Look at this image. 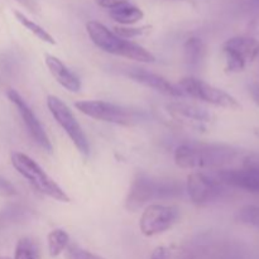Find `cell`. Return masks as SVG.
I'll return each instance as SVG.
<instances>
[{"label": "cell", "mask_w": 259, "mask_h": 259, "mask_svg": "<svg viewBox=\"0 0 259 259\" xmlns=\"http://www.w3.org/2000/svg\"><path fill=\"white\" fill-rule=\"evenodd\" d=\"M238 152L225 144L185 143L175 151V163L181 168H222L237 158Z\"/></svg>", "instance_id": "6da1fadb"}, {"label": "cell", "mask_w": 259, "mask_h": 259, "mask_svg": "<svg viewBox=\"0 0 259 259\" xmlns=\"http://www.w3.org/2000/svg\"><path fill=\"white\" fill-rule=\"evenodd\" d=\"M184 186L176 180L157 179L144 172H139L134 177L125 199V209L137 211L149 201L174 199L182 194Z\"/></svg>", "instance_id": "7a4b0ae2"}, {"label": "cell", "mask_w": 259, "mask_h": 259, "mask_svg": "<svg viewBox=\"0 0 259 259\" xmlns=\"http://www.w3.org/2000/svg\"><path fill=\"white\" fill-rule=\"evenodd\" d=\"M86 32L94 45L104 52L119 57H125L128 60L139 61V62L149 63L156 61L153 53L149 52L148 50L139 46L138 43L119 37L98 20H90L86 23Z\"/></svg>", "instance_id": "3957f363"}, {"label": "cell", "mask_w": 259, "mask_h": 259, "mask_svg": "<svg viewBox=\"0 0 259 259\" xmlns=\"http://www.w3.org/2000/svg\"><path fill=\"white\" fill-rule=\"evenodd\" d=\"M12 164L18 174L22 175L38 192L60 202H68V195L43 171L42 167L24 153L15 152L12 154Z\"/></svg>", "instance_id": "277c9868"}, {"label": "cell", "mask_w": 259, "mask_h": 259, "mask_svg": "<svg viewBox=\"0 0 259 259\" xmlns=\"http://www.w3.org/2000/svg\"><path fill=\"white\" fill-rule=\"evenodd\" d=\"M75 108L89 118L116 125L132 126L141 121V115L137 111L124 106L106 103L101 100H83L75 104Z\"/></svg>", "instance_id": "5b68a950"}, {"label": "cell", "mask_w": 259, "mask_h": 259, "mask_svg": "<svg viewBox=\"0 0 259 259\" xmlns=\"http://www.w3.org/2000/svg\"><path fill=\"white\" fill-rule=\"evenodd\" d=\"M177 86L181 89L185 95L205 101V103L211 104L214 106L230 109V110H240L242 109V105L234 96L225 93L222 89H218L210 83L205 82V81L200 80V78L194 77V76H186V77L181 78Z\"/></svg>", "instance_id": "8992f818"}, {"label": "cell", "mask_w": 259, "mask_h": 259, "mask_svg": "<svg viewBox=\"0 0 259 259\" xmlns=\"http://www.w3.org/2000/svg\"><path fill=\"white\" fill-rule=\"evenodd\" d=\"M47 108L55 120L60 124L61 128L71 139L76 149L83 157L90 156V144H89L88 137L71 109L60 98L53 95H50L47 98Z\"/></svg>", "instance_id": "52a82bcc"}, {"label": "cell", "mask_w": 259, "mask_h": 259, "mask_svg": "<svg viewBox=\"0 0 259 259\" xmlns=\"http://www.w3.org/2000/svg\"><path fill=\"white\" fill-rule=\"evenodd\" d=\"M228 72H240L259 56V40L248 35L232 37L223 45Z\"/></svg>", "instance_id": "ba28073f"}, {"label": "cell", "mask_w": 259, "mask_h": 259, "mask_svg": "<svg viewBox=\"0 0 259 259\" xmlns=\"http://www.w3.org/2000/svg\"><path fill=\"white\" fill-rule=\"evenodd\" d=\"M180 218V211L171 205L153 204L143 211L139 222L142 234L154 237L171 229Z\"/></svg>", "instance_id": "9c48e42d"}, {"label": "cell", "mask_w": 259, "mask_h": 259, "mask_svg": "<svg viewBox=\"0 0 259 259\" xmlns=\"http://www.w3.org/2000/svg\"><path fill=\"white\" fill-rule=\"evenodd\" d=\"M166 110L175 121L182 126L196 131H206L207 126L211 125L215 120V116L206 109L182 101L167 104Z\"/></svg>", "instance_id": "30bf717a"}, {"label": "cell", "mask_w": 259, "mask_h": 259, "mask_svg": "<svg viewBox=\"0 0 259 259\" xmlns=\"http://www.w3.org/2000/svg\"><path fill=\"white\" fill-rule=\"evenodd\" d=\"M7 96L8 99L14 104L15 108H17L18 113H19L20 118H22L23 123H24L25 128H27L28 133L32 137L33 141H34L40 148L45 149L47 153H52V143H51L50 138H48L43 125L40 124L39 119L35 116V114L33 113L30 106L25 103L24 99H23L22 96H20V94L18 93V91H15L14 89H9V90L7 91Z\"/></svg>", "instance_id": "8fae6325"}, {"label": "cell", "mask_w": 259, "mask_h": 259, "mask_svg": "<svg viewBox=\"0 0 259 259\" xmlns=\"http://www.w3.org/2000/svg\"><path fill=\"white\" fill-rule=\"evenodd\" d=\"M187 194L195 205H206L214 201L222 192L220 182L202 172H192L187 176Z\"/></svg>", "instance_id": "7c38bea8"}, {"label": "cell", "mask_w": 259, "mask_h": 259, "mask_svg": "<svg viewBox=\"0 0 259 259\" xmlns=\"http://www.w3.org/2000/svg\"><path fill=\"white\" fill-rule=\"evenodd\" d=\"M126 75L136 82L141 83L146 88L153 89V90L158 91V93L163 94L166 96H171V98H182V96H185V94L182 93L179 86L169 82L163 76L151 72L146 68H128Z\"/></svg>", "instance_id": "4fadbf2b"}, {"label": "cell", "mask_w": 259, "mask_h": 259, "mask_svg": "<svg viewBox=\"0 0 259 259\" xmlns=\"http://www.w3.org/2000/svg\"><path fill=\"white\" fill-rule=\"evenodd\" d=\"M217 177L220 184L259 194V174L253 169L244 168V167L238 169H219Z\"/></svg>", "instance_id": "5bb4252c"}, {"label": "cell", "mask_w": 259, "mask_h": 259, "mask_svg": "<svg viewBox=\"0 0 259 259\" xmlns=\"http://www.w3.org/2000/svg\"><path fill=\"white\" fill-rule=\"evenodd\" d=\"M45 62L47 68L50 70L51 75L55 77V80L60 83L62 88L71 93H78L81 90V81L65 63L57 57L52 55L45 56Z\"/></svg>", "instance_id": "9a60e30c"}, {"label": "cell", "mask_w": 259, "mask_h": 259, "mask_svg": "<svg viewBox=\"0 0 259 259\" xmlns=\"http://www.w3.org/2000/svg\"><path fill=\"white\" fill-rule=\"evenodd\" d=\"M184 56L186 65L192 70H199L205 61L206 46L199 37H190L184 45Z\"/></svg>", "instance_id": "2e32d148"}, {"label": "cell", "mask_w": 259, "mask_h": 259, "mask_svg": "<svg viewBox=\"0 0 259 259\" xmlns=\"http://www.w3.org/2000/svg\"><path fill=\"white\" fill-rule=\"evenodd\" d=\"M109 15L114 22L119 23V25L136 24L144 18L143 10L131 3H125V4H121L109 10Z\"/></svg>", "instance_id": "e0dca14e"}, {"label": "cell", "mask_w": 259, "mask_h": 259, "mask_svg": "<svg viewBox=\"0 0 259 259\" xmlns=\"http://www.w3.org/2000/svg\"><path fill=\"white\" fill-rule=\"evenodd\" d=\"M13 14H14L15 19H17L25 29L29 30L34 37H37L38 39H40L45 43H48V45H56V39L53 38V35L51 34V33H48L45 28L40 27L39 24H37V23L33 22L32 19H29L27 15L18 12V10H13Z\"/></svg>", "instance_id": "ac0fdd59"}, {"label": "cell", "mask_w": 259, "mask_h": 259, "mask_svg": "<svg viewBox=\"0 0 259 259\" xmlns=\"http://www.w3.org/2000/svg\"><path fill=\"white\" fill-rule=\"evenodd\" d=\"M48 252L52 258L58 257L70 244V237L62 229H55L48 234Z\"/></svg>", "instance_id": "d6986e66"}, {"label": "cell", "mask_w": 259, "mask_h": 259, "mask_svg": "<svg viewBox=\"0 0 259 259\" xmlns=\"http://www.w3.org/2000/svg\"><path fill=\"white\" fill-rule=\"evenodd\" d=\"M13 259H39V247L30 238H22L15 245Z\"/></svg>", "instance_id": "ffe728a7"}, {"label": "cell", "mask_w": 259, "mask_h": 259, "mask_svg": "<svg viewBox=\"0 0 259 259\" xmlns=\"http://www.w3.org/2000/svg\"><path fill=\"white\" fill-rule=\"evenodd\" d=\"M237 219L242 224L259 229V205H245L238 211Z\"/></svg>", "instance_id": "44dd1931"}, {"label": "cell", "mask_w": 259, "mask_h": 259, "mask_svg": "<svg viewBox=\"0 0 259 259\" xmlns=\"http://www.w3.org/2000/svg\"><path fill=\"white\" fill-rule=\"evenodd\" d=\"M152 27L149 25H142V27H132V25H116L113 32L124 39H132V38L139 37V35L147 34L151 32Z\"/></svg>", "instance_id": "7402d4cb"}, {"label": "cell", "mask_w": 259, "mask_h": 259, "mask_svg": "<svg viewBox=\"0 0 259 259\" xmlns=\"http://www.w3.org/2000/svg\"><path fill=\"white\" fill-rule=\"evenodd\" d=\"M67 259H104L103 257L94 253L89 252V250L83 249V248L78 247L76 244H68L67 247Z\"/></svg>", "instance_id": "603a6c76"}, {"label": "cell", "mask_w": 259, "mask_h": 259, "mask_svg": "<svg viewBox=\"0 0 259 259\" xmlns=\"http://www.w3.org/2000/svg\"><path fill=\"white\" fill-rule=\"evenodd\" d=\"M151 259H190L187 255L180 257V253L177 254L174 248L169 247H157L152 253Z\"/></svg>", "instance_id": "cb8c5ba5"}, {"label": "cell", "mask_w": 259, "mask_h": 259, "mask_svg": "<svg viewBox=\"0 0 259 259\" xmlns=\"http://www.w3.org/2000/svg\"><path fill=\"white\" fill-rule=\"evenodd\" d=\"M15 195H17V190H15V187L13 186L8 180H5L4 177L0 176V196L10 197V196H15Z\"/></svg>", "instance_id": "d4e9b609"}, {"label": "cell", "mask_w": 259, "mask_h": 259, "mask_svg": "<svg viewBox=\"0 0 259 259\" xmlns=\"http://www.w3.org/2000/svg\"><path fill=\"white\" fill-rule=\"evenodd\" d=\"M243 167L253 169L259 174V153H252L245 157L244 161H243Z\"/></svg>", "instance_id": "484cf974"}, {"label": "cell", "mask_w": 259, "mask_h": 259, "mask_svg": "<svg viewBox=\"0 0 259 259\" xmlns=\"http://www.w3.org/2000/svg\"><path fill=\"white\" fill-rule=\"evenodd\" d=\"M95 3L99 7L104 8V9L111 10L114 9V8L119 7V5L129 3V0H95Z\"/></svg>", "instance_id": "4316f807"}, {"label": "cell", "mask_w": 259, "mask_h": 259, "mask_svg": "<svg viewBox=\"0 0 259 259\" xmlns=\"http://www.w3.org/2000/svg\"><path fill=\"white\" fill-rule=\"evenodd\" d=\"M249 94L254 103L259 105V83H253L249 86Z\"/></svg>", "instance_id": "83f0119b"}, {"label": "cell", "mask_w": 259, "mask_h": 259, "mask_svg": "<svg viewBox=\"0 0 259 259\" xmlns=\"http://www.w3.org/2000/svg\"><path fill=\"white\" fill-rule=\"evenodd\" d=\"M17 2L20 3L22 5H24L25 8H28V9L32 10V12H35L38 8L37 0H17Z\"/></svg>", "instance_id": "f1b7e54d"}, {"label": "cell", "mask_w": 259, "mask_h": 259, "mask_svg": "<svg viewBox=\"0 0 259 259\" xmlns=\"http://www.w3.org/2000/svg\"><path fill=\"white\" fill-rule=\"evenodd\" d=\"M253 3H254L255 5H258V7H259V0H253Z\"/></svg>", "instance_id": "f546056e"}, {"label": "cell", "mask_w": 259, "mask_h": 259, "mask_svg": "<svg viewBox=\"0 0 259 259\" xmlns=\"http://www.w3.org/2000/svg\"><path fill=\"white\" fill-rule=\"evenodd\" d=\"M0 259H12V258H8V257H0Z\"/></svg>", "instance_id": "4dcf8cb0"}]
</instances>
